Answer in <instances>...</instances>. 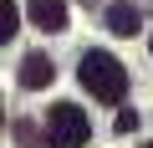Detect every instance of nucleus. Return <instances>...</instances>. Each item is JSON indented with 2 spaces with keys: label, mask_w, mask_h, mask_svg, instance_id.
Returning <instances> with one entry per match:
<instances>
[{
  "label": "nucleus",
  "mask_w": 153,
  "mask_h": 148,
  "mask_svg": "<svg viewBox=\"0 0 153 148\" xmlns=\"http://www.w3.org/2000/svg\"><path fill=\"white\" fill-rule=\"evenodd\" d=\"M82 87H87L97 102H123V97H128V71H123L117 56L87 51V56H82Z\"/></svg>",
  "instance_id": "f257e3e1"
},
{
  "label": "nucleus",
  "mask_w": 153,
  "mask_h": 148,
  "mask_svg": "<svg viewBox=\"0 0 153 148\" xmlns=\"http://www.w3.org/2000/svg\"><path fill=\"white\" fill-rule=\"evenodd\" d=\"M46 138H51L56 148H82V143L92 138V123H87V112L76 107V102H56V107L46 112Z\"/></svg>",
  "instance_id": "f03ea898"
},
{
  "label": "nucleus",
  "mask_w": 153,
  "mask_h": 148,
  "mask_svg": "<svg viewBox=\"0 0 153 148\" xmlns=\"http://www.w3.org/2000/svg\"><path fill=\"white\" fill-rule=\"evenodd\" d=\"M51 77H56V71H51V61H46L41 51H31V56L21 61V82H26L31 92H41V87H51Z\"/></svg>",
  "instance_id": "7ed1b4c3"
},
{
  "label": "nucleus",
  "mask_w": 153,
  "mask_h": 148,
  "mask_svg": "<svg viewBox=\"0 0 153 148\" xmlns=\"http://www.w3.org/2000/svg\"><path fill=\"white\" fill-rule=\"evenodd\" d=\"M26 10H31V21H36L41 31H61V26H66V5H61V0H31Z\"/></svg>",
  "instance_id": "20e7f679"
},
{
  "label": "nucleus",
  "mask_w": 153,
  "mask_h": 148,
  "mask_svg": "<svg viewBox=\"0 0 153 148\" xmlns=\"http://www.w3.org/2000/svg\"><path fill=\"white\" fill-rule=\"evenodd\" d=\"M138 5H128V0H117V5H107V31L112 36H138Z\"/></svg>",
  "instance_id": "39448f33"
},
{
  "label": "nucleus",
  "mask_w": 153,
  "mask_h": 148,
  "mask_svg": "<svg viewBox=\"0 0 153 148\" xmlns=\"http://www.w3.org/2000/svg\"><path fill=\"white\" fill-rule=\"evenodd\" d=\"M16 21H21V10H16V0H0V46H5V41L16 36Z\"/></svg>",
  "instance_id": "423d86ee"
},
{
  "label": "nucleus",
  "mask_w": 153,
  "mask_h": 148,
  "mask_svg": "<svg viewBox=\"0 0 153 148\" xmlns=\"http://www.w3.org/2000/svg\"><path fill=\"white\" fill-rule=\"evenodd\" d=\"M143 148H153V143H143Z\"/></svg>",
  "instance_id": "0eeeda50"
}]
</instances>
